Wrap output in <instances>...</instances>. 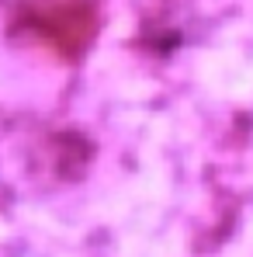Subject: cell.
<instances>
[{
	"instance_id": "6da1fadb",
	"label": "cell",
	"mask_w": 253,
	"mask_h": 257,
	"mask_svg": "<svg viewBox=\"0 0 253 257\" xmlns=\"http://www.w3.org/2000/svg\"><path fill=\"white\" fill-rule=\"evenodd\" d=\"M42 11H45V21H35V28L45 32V35H52V28H56V7H52V0H45ZM63 25H66V18H59V28H63ZM87 28H90V25H73V32H56V35H59V42H63V39H73V45H80L84 42L80 32H87Z\"/></svg>"
}]
</instances>
